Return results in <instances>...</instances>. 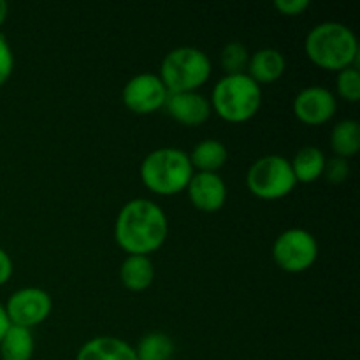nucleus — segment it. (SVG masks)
<instances>
[{
  "label": "nucleus",
  "mask_w": 360,
  "mask_h": 360,
  "mask_svg": "<svg viewBox=\"0 0 360 360\" xmlns=\"http://www.w3.org/2000/svg\"><path fill=\"white\" fill-rule=\"evenodd\" d=\"M169 221L164 210L150 199H132L120 210L115 239L129 255H150L167 239Z\"/></svg>",
  "instance_id": "f257e3e1"
},
{
  "label": "nucleus",
  "mask_w": 360,
  "mask_h": 360,
  "mask_svg": "<svg viewBox=\"0 0 360 360\" xmlns=\"http://www.w3.org/2000/svg\"><path fill=\"white\" fill-rule=\"evenodd\" d=\"M304 49L315 65L340 72L357 62L359 41L355 32L345 23L323 21L308 32Z\"/></svg>",
  "instance_id": "f03ea898"
},
{
  "label": "nucleus",
  "mask_w": 360,
  "mask_h": 360,
  "mask_svg": "<svg viewBox=\"0 0 360 360\" xmlns=\"http://www.w3.org/2000/svg\"><path fill=\"white\" fill-rule=\"evenodd\" d=\"M188 153L178 148H157L141 162V181L160 195H174L188 186L193 176Z\"/></svg>",
  "instance_id": "7ed1b4c3"
},
{
  "label": "nucleus",
  "mask_w": 360,
  "mask_h": 360,
  "mask_svg": "<svg viewBox=\"0 0 360 360\" xmlns=\"http://www.w3.org/2000/svg\"><path fill=\"white\" fill-rule=\"evenodd\" d=\"M211 109L231 123L248 122L262 105V86L248 74H225L211 91Z\"/></svg>",
  "instance_id": "20e7f679"
},
{
  "label": "nucleus",
  "mask_w": 360,
  "mask_h": 360,
  "mask_svg": "<svg viewBox=\"0 0 360 360\" xmlns=\"http://www.w3.org/2000/svg\"><path fill=\"white\" fill-rule=\"evenodd\" d=\"M211 70H213L211 60L202 49L193 46H179L164 56L158 77L165 84L169 94L197 91L210 79Z\"/></svg>",
  "instance_id": "39448f33"
},
{
  "label": "nucleus",
  "mask_w": 360,
  "mask_h": 360,
  "mask_svg": "<svg viewBox=\"0 0 360 360\" xmlns=\"http://www.w3.org/2000/svg\"><path fill=\"white\" fill-rule=\"evenodd\" d=\"M246 185L262 200L283 199L297 186L290 160L281 155H264L252 164L246 174Z\"/></svg>",
  "instance_id": "423d86ee"
},
{
  "label": "nucleus",
  "mask_w": 360,
  "mask_h": 360,
  "mask_svg": "<svg viewBox=\"0 0 360 360\" xmlns=\"http://www.w3.org/2000/svg\"><path fill=\"white\" fill-rule=\"evenodd\" d=\"M273 259L287 273H302L319 259V241L304 229H287L274 241Z\"/></svg>",
  "instance_id": "0eeeda50"
},
{
  "label": "nucleus",
  "mask_w": 360,
  "mask_h": 360,
  "mask_svg": "<svg viewBox=\"0 0 360 360\" xmlns=\"http://www.w3.org/2000/svg\"><path fill=\"white\" fill-rule=\"evenodd\" d=\"M4 308L11 326L32 329L51 315L53 302L48 292L42 288L27 287L13 292Z\"/></svg>",
  "instance_id": "6e6552de"
},
{
  "label": "nucleus",
  "mask_w": 360,
  "mask_h": 360,
  "mask_svg": "<svg viewBox=\"0 0 360 360\" xmlns=\"http://www.w3.org/2000/svg\"><path fill=\"white\" fill-rule=\"evenodd\" d=\"M169 90L158 74L141 72L127 81L122 91V101L136 115H150L164 108Z\"/></svg>",
  "instance_id": "1a4fd4ad"
},
{
  "label": "nucleus",
  "mask_w": 360,
  "mask_h": 360,
  "mask_svg": "<svg viewBox=\"0 0 360 360\" xmlns=\"http://www.w3.org/2000/svg\"><path fill=\"white\" fill-rule=\"evenodd\" d=\"M338 109V98L329 88L311 84L306 86L295 95L294 98V115L299 122L304 125L316 127L327 123Z\"/></svg>",
  "instance_id": "9d476101"
},
{
  "label": "nucleus",
  "mask_w": 360,
  "mask_h": 360,
  "mask_svg": "<svg viewBox=\"0 0 360 360\" xmlns=\"http://www.w3.org/2000/svg\"><path fill=\"white\" fill-rule=\"evenodd\" d=\"M186 192L190 202L204 213L220 211L227 200V185L218 172H193Z\"/></svg>",
  "instance_id": "9b49d317"
},
{
  "label": "nucleus",
  "mask_w": 360,
  "mask_h": 360,
  "mask_svg": "<svg viewBox=\"0 0 360 360\" xmlns=\"http://www.w3.org/2000/svg\"><path fill=\"white\" fill-rule=\"evenodd\" d=\"M165 109L176 122L186 127H199L207 122L213 112L210 98L204 97L199 91H178L169 94L165 101Z\"/></svg>",
  "instance_id": "f8f14e48"
},
{
  "label": "nucleus",
  "mask_w": 360,
  "mask_h": 360,
  "mask_svg": "<svg viewBox=\"0 0 360 360\" xmlns=\"http://www.w3.org/2000/svg\"><path fill=\"white\" fill-rule=\"evenodd\" d=\"M76 360H137L136 348L115 336H98L86 341Z\"/></svg>",
  "instance_id": "ddd939ff"
},
{
  "label": "nucleus",
  "mask_w": 360,
  "mask_h": 360,
  "mask_svg": "<svg viewBox=\"0 0 360 360\" xmlns=\"http://www.w3.org/2000/svg\"><path fill=\"white\" fill-rule=\"evenodd\" d=\"M287 69L285 55L276 48H262L250 55L246 74L257 84H269L280 79Z\"/></svg>",
  "instance_id": "4468645a"
},
{
  "label": "nucleus",
  "mask_w": 360,
  "mask_h": 360,
  "mask_svg": "<svg viewBox=\"0 0 360 360\" xmlns=\"http://www.w3.org/2000/svg\"><path fill=\"white\" fill-rule=\"evenodd\" d=\"M120 278L123 287L132 292H143L153 283L155 267L150 257L129 255L120 267Z\"/></svg>",
  "instance_id": "2eb2a0df"
},
{
  "label": "nucleus",
  "mask_w": 360,
  "mask_h": 360,
  "mask_svg": "<svg viewBox=\"0 0 360 360\" xmlns=\"http://www.w3.org/2000/svg\"><path fill=\"white\" fill-rule=\"evenodd\" d=\"M190 164L197 172H217L229 158L227 146L218 139H204L193 146L188 153Z\"/></svg>",
  "instance_id": "dca6fc26"
},
{
  "label": "nucleus",
  "mask_w": 360,
  "mask_h": 360,
  "mask_svg": "<svg viewBox=\"0 0 360 360\" xmlns=\"http://www.w3.org/2000/svg\"><path fill=\"white\" fill-rule=\"evenodd\" d=\"M326 155L316 146H304L294 155L290 165L297 183H313L323 174Z\"/></svg>",
  "instance_id": "f3484780"
},
{
  "label": "nucleus",
  "mask_w": 360,
  "mask_h": 360,
  "mask_svg": "<svg viewBox=\"0 0 360 360\" xmlns=\"http://www.w3.org/2000/svg\"><path fill=\"white\" fill-rule=\"evenodd\" d=\"M34 336L30 329L11 326L0 341L2 360H30L34 355Z\"/></svg>",
  "instance_id": "a211bd4d"
},
{
  "label": "nucleus",
  "mask_w": 360,
  "mask_h": 360,
  "mask_svg": "<svg viewBox=\"0 0 360 360\" xmlns=\"http://www.w3.org/2000/svg\"><path fill=\"white\" fill-rule=\"evenodd\" d=\"M330 148L336 157L352 158L360 150V125L357 120H341L330 132Z\"/></svg>",
  "instance_id": "6ab92c4d"
},
{
  "label": "nucleus",
  "mask_w": 360,
  "mask_h": 360,
  "mask_svg": "<svg viewBox=\"0 0 360 360\" xmlns=\"http://www.w3.org/2000/svg\"><path fill=\"white\" fill-rule=\"evenodd\" d=\"M174 343L164 333H150L141 338L136 348L137 360H171Z\"/></svg>",
  "instance_id": "aec40b11"
},
{
  "label": "nucleus",
  "mask_w": 360,
  "mask_h": 360,
  "mask_svg": "<svg viewBox=\"0 0 360 360\" xmlns=\"http://www.w3.org/2000/svg\"><path fill=\"white\" fill-rule=\"evenodd\" d=\"M250 51L243 42L232 41L221 48L220 63L225 74H245L248 69Z\"/></svg>",
  "instance_id": "412c9836"
},
{
  "label": "nucleus",
  "mask_w": 360,
  "mask_h": 360,
  "mask_svg": "<svg viewBox=\"0 0 360 360\" xmlns=\"http://www.w3.org/2000/svg\"><path fill=\"white\" fill-rule=\"evenodd\" d=\"M336 90L347 102L360 101V72L357 67L350 65L338 72Z\"/></svg>",
  "instance_id": "4be33fe9"
},
{
  "label": "nucleus",
  "mask_w": 360,
  "mask_h": 360,
  "mask_svg": "<svg viewBox=\"0 0 360 360\" xmlns=\"http://www.w3.org/2000/svg\"><path fill=\"white\" fill-rule=\"evenodd\" d=\"M350 174V164H348L347 158L341 157H333L329 160H326V167H323V174L326 179L333 185H340Z\"/></svg>",
  "instance_id": "5701e85b"
},
{
  "label": "nucleus",
  "mask_w": 360,
  "mask_h": 360,
  "mask_svg": "<svg viewBox=\"0 0 360 360\" xmlns=\"http://www.w3.org/2000/svg\"><path fill=\"white\" fill-rule=\"evenodd\" d=\"M14 69V55L6 35L0 34V86L11 77Z\"/></svg>",
  "instance_id": "b1692460"
},
{
  "label": "nucleus",
  "mask_w": 360,
  "mask_h": 360,
  "mask_svg": "<svg viewBox=\"0 0 360 360\" xmlns=\"http://www.w3.org/2000/svg\"><path fill=\"white\" fill-rule=\"evenodd\" d=\"M309 0H274V9L285 16H299L309 7Z\"/></svg>",
  "instance_id": "393cba45"
},
{
  "label": "nucleus",
  "mask_w": 360,
  "mask_h": 360,
  "mask_svg": "<svg viewBox=\"0 0 360 360\" xmlns=\"http://www.w3.org/2000/svg\"><path fill=\"white\" fill-rule=\"evenodd\" d=\"M11 276H13V260L6 250L0 248V287L6 285Z\"/></svg>",
  "instance_id": "a878e982"
},
{
  "label": "nucleus",
  "mask_w": 360,
  "mask_h": 360,
  "mask_svg": "<svg viewBox=\"0 0 360 360\" xmlns=\"http://www.w3.org/2000/svg\"><path fill=\"white\" fill-rule=\"evenodd\" d=\"M11 327V322L9 319H7V313H6V308H4V304H0V341H2L4 334L7 333V329Z\"/></svg>",
  "instance_id": "bb28decb"
},
{
  "label": "nucleus",
  "mask_w": 360,
  "mask_h": 360,
  "mask_svg": "<svg viewBox=\"0 0 360 360\" xmlns=\"http://www.w3.org/2000/svg\"><path fill=\"white\" fill-rule=\"evenodd\" d=\"M7 14H9V4H7L6 0H0V27L6 23Z\"/></svg>",
  "instance_id": "cd10ccee"
}]
</instances>
